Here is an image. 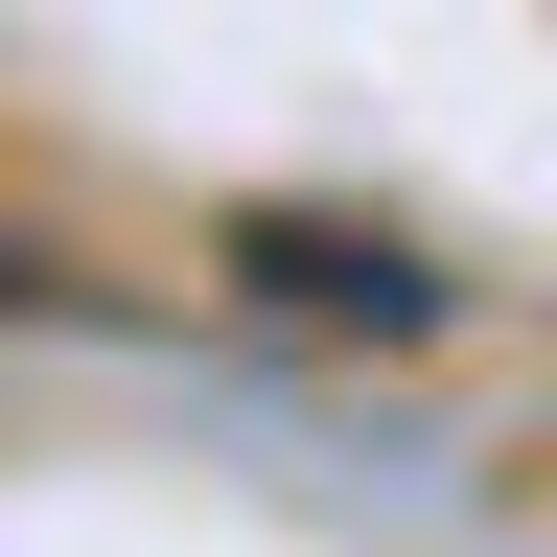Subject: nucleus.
<instances>
[{"label": "nucleus", "mask_w": 557, "mask_h": 557, "mask_svg": "<svg viewBox=\"0 0 557 557\" xmlns=\"http://www.w3.org/2000/svg\"><path fill=\"white\" fill-rule=\"evenodd\" d=\"M233 278L278 325H325V348H418L442 325V278H418L395 233H348V209H233Z\"/></svg>", "instance_id": "nucleus-1"}]
</instances>
